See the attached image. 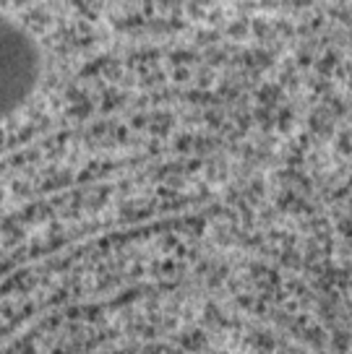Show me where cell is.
Listing matches in <instances>:
<instances>
[{
	"label": "cell",
	"instance_id": "1",
	"mask_svg": "<svg viewBox=\"0 0 352 354\" xmlns=\"http://www.w3.org/2000/svg\"><path fill=\"white\" fill-rule=\"evenodd\" d=\"M42 76V53L21 24L0 13V118L24 107Z\"/></svg>",
	"mask_w": 352,
	"mask_h": 354
}]
</instances>
